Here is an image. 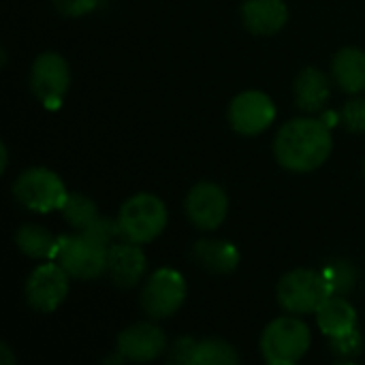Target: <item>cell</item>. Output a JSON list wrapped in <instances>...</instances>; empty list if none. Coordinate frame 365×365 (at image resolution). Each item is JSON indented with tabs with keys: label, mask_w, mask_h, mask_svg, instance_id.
I'll return each instance as SVG.
<instances>
[{
	"label": "cell",
	"mask_w": 365,
	"mask_h": 365,
	"mask_svg": "<svg viewBox=\"0 0 365 365\" xmlns=\"http://www.w3.org/2000/svg\"><path fill=\"white\" fill-rule=\"evenodd\" d=\"M68 274L56 263L38 265L26 280V302L32 310L49 314L62 306L68 295Z\"/></svg>",
	"instance_id": "cell-9"
},
{
	"label": "cell",
	"mask_w": 365,
	"mask_h": 365,
	"mask_svg": "<svg viewBox=\"0 0 365 365\" xmlns=\"http://www.w3.org/2000/svg\"><path fill=\"white\" fill-rule=\"evenodd\" d=\"M13 197L19 205L26 210L47 214L51 210H60L68 197L62 180L45 169V167H32L26 169L13 184Z\"/></svg>",
	"instance_id": "cell-5"
},
{
	"label": "cell",
	"mask_w": 365,
	"mask_h": 365,
	"mask_svg": "<svg viewBox=\"0 0 365 365\" xmlns=\"http://www.w3.org/2000/svg\"><path fill=\"white\" fill-rule=\"evenodd\" d=\"M167 351V336L160 327L152 323H135L126 327L115 342V353H120L126 361H154Z\"/></svg>",
	"instance_id": "cell-12"
},
{
	"label": "cell",
	"mask_w": 365,
	"mask_h": 365,
	"mask_svg": "<svg viewBox=\"0 0 365 365\" xmlns=\"http://www.w3.org/2000/svg\"><path fill=\"white\" fill-rule=\"evenodd\" d=\"M364 175H365V163H364Z\"/></svg>",
	"instance_id": "cell-30"
},
{
	"label": "cell",
	"mask_w": 365,
	"mask_h": 365,
	"mask_svg": "<svg viewBox=\"0 0 365 365\" xmlns=\"http://www.w3.org/2000/svg\"><path fill=\"white\" fill-rule=\"evenodd\" d=\"M15 361H17V359L11 355V349H9V344H6V342H2V344H0V364L13 365Z\"/></svg>",
	"instance_id": "cell-28"
},
{
	"label": "cell",
	"mask_w": 365,
	"mask_h": 365,
	"mask_svg": "<svg viewBox=\"0 0 365 365\" xmlns=\"http://www.w3.org/2000/svg\"><path fill=\"white\" fill-rule=\"evenodd\" d=\"M295 101H297V107L308 113L321 111L325 103L329 101L327 77L314 66L304 68L295 79Z\"/></svg>",
	"instance_id": "cell-17"
},
{
	"label": "cell",
	"mask_w": 365,
	"mask_h": 365,
	"mask_svg": "<svg viewBox=\"0 0 365 365\" xmlns=\"http://www.w3.org/2000/svg\"><path fill=\"white\" fill-rule=\"evenodd\" d=\"M184 299H186L184 276L169 267L154 272L141 291V308L152 319L173 317L184 306Z\"/></svg>",
	"instance_id": "cell-7"
},
{
	"label": "cell",
	"mask_w": 365,
	"mask_h": 365,
	"mask_svg": "<svg viewBox=\"0 0 365 365\" xmlns=\"http://www.w3.org/2000/svg\"><path fill=\"white\" fill-rule=\"evenodd\" d=\"M64 220L73 227V229H79L83 231L86 227H90L96 218H98V210H96V203L86 197V195H79V192H71L64 201V205L60 207Z\"/></svg>",
	"instance_id": "cell-21"
},
{
	"label": "cell",
	"mask_w": 365,
	"mask_h": 365,
	"mask_svg": "<svg viewBox=\"0 0 365 365\" xmlns=\"http://www.w3.org/2000/svg\"><path fill=\"white\" fill-rule=\"evenodd\" d=\"M148 269V259L135 242H113L107 248V274L120 289H133L141 282Z\"/></svg>",
	"instance_id": "cell-13"
},
{
	"label": "cell",
	"mask_w": 365,
	"mask_h": 365,
	"mask_svg": "<svg viewBox=\"0 0 365 365\" xmlns=\"http://www.w3.org/2000/svg\"><path fill=\"white\" fill-rule=\"evenodd\" d=\"M81 233H83L88 240H92V242H96V244L109 248V246L113 244L115 235H120V225L113 222V220H109V218H96V220H94L90 227H86Z\"/></svg>",
	"instance_id": "cell-22"
},
{
	"label": "cell",
	"mask_w": 365,
	"mask_h": 365,
	"mask_svg": "<svg viewBox=\"0 0 365 365\" xmlns=\"http://www.w3.org/2000/svg\"><path fill=\"white\" fill-rule=\"evenodd\" d=\"M56 261L66 269L71 278L96 280L107 272V248L88 240L83 233L60 237Z\"/></svg>",
	"instance_id": "cell-6"
},
{
	"label": "cell",
	"mask_w": 365,
	"mask_h": 365,
	"mask_svg": "<svg viewBox=\"0 0 365 365\" xmlns=\"http://www.w3.org/2000/svg\"><path fill=\"white\" fill-rule=\"evenodd\" d=\"M240 364V355L235 353V349L225 342V340H216V338H207L195 344L192 355L188 365H235Z\"/></svg>",
	"instance_id": "cell-20"
},
{
	"label": "cell",
	"mask_w": 365,
	"mask_h": 365,
	"mask_svg": "<svg viewBox=\"0 0 365 365\" xmlns=\"http://www.w3.org/2000/svg\"><path fill=\"white\" fill-rule=\"evenodd\" d=\"M68 83H71V71L60 53L45 51L34 60L30 71V88L47 109L56 111L62 105Z\"/></svg>",
	"instance_id": "cell-8"
},
{
	"label": "cell",
	"mask_w": 365,
	"mask_h": 365,
	"mask_svg": "<svg viewBox=\"0 0 365 365\" xmlns=\"http://www.w3.org/2000/svg\"><path fill=\"white\" fill-rule=\"evenodd\" d=\"M331 150L334 137L329 126L314 118L289 120L274 141L276 160L293 173H308L323 167Z\"/></svg>",
	"instance_id": "cell-1"
},
{
	"label": "cell",
	"mask_w": 365,
	"mask_h": 365,
	"mask_svg": "<svg viewBox=\"0 0 365 365\" xmlns=\"http://www.w3.org/2000/svg\"><path fill=\"white\" fill-rule=\"evenodd\" d=\"M229 212L227 192L214 182H199L186 197V216L201 231L218 229Z\"/></svg>",
	"instance_id": "cell-11"
},
{
	"label": "cell",
	"mask_w": 365,
	"mask_h": 365,
	"mask_svg": "<svg viewBox=\"0 0 365 365\" xmlns=\"http://www.w3.org/2000/svg\"><path fill=\"white\" fill-rule=\"evenodd\" d=\"M329 340H331V351L340 357H355L361 353V346H364L361 334L357 329L336 336V338H329Z\"/></svg>",
	"instance_id": "cell-25"
},
{
	"label": "cell",
	"mask_w": 365,
	"mask_h": 365,
	"mask_svg": "<svg viewBox=\"0 0 365 365\" xmlns=\"http://www.w3.org/2000/svg\"><path fill=\"white\" fill-rule=\"evenodd\" d=\"M195 344H197V342H195L192 338H180V340L171 346L169 361H173V364H188V361H190V355H192Z\"/></svg>",
	"instance_id": "cell-27"
},
{
	"label": "cell",
	"mask_w": 365,
	"mask_h": 365,
	"mask_svg": "<svg viewBox=\"0 0 365 365\" xmlns=\"http://www.w3.org/2000/svg\"><path fill=\"white\" fill-rule=\"evenodd\" d=\"M323 276H325V280L329 282L334 295L346 293V291H351V287L355 284V272H353V267L346 265V263L329 265V267L323 272Z\"/></svg>",
	"instance_id": "cell-23"
},
{
	"label": "cell",
	"mask_w": 365,
	"mask_h": 365,
	"mask_svg": "<svg viewBox=\"0 0 365 365\" xmlns=\"http://www.w3.org/2000/svg\"><path fill=\"white\" fill-rule=\"evenodd\" d=\"M317 323L321 327V331L329 338L349 334L353 329H357V312L355 308L338 295H331L317 312Z\"/></svg>",
	"instance_id": "cell-18"
},
{
	"label": "cell",
	"mask_w": 365,
	"mask_h": 365,
	"mask_svg": "<svg viewBox=\"0 0 365 365\" xmlns=\"http://www.w3.org/2000/svg\"><path fill=\"white\" fill-rule=\"evenodd\" d=\"M312 344L310 327L295 317L274 319L261 336V353L269 365L297 364Z\"/></svg>",
	"instance_id": "cell-2"
},
{
	"label": "cell",
	"mask_w": 365,
	"mask_h": 365,
	"mask_svg": "<svg viewBox=\"0 0 365 365\" xmlns=\"http://www.w3.org/2000/svg\"><path fill=\"white\" fill-rule=\"evenodd\" d=\"M118 225L120 235L128 242H154L167 227V207L156 195L137 192L122 203Z\"/></svg>",
	"instance_id": "cell-3"
},
{
	"label": "cell",
	"mask_w": 365,
	"mask_h": 365,
	"mask_svg": "<svg viewBox=\"0 0 365 365\" xmlns=\"http://www.w3.org/2000/svg\"><path fill=\"white\" fill-rule=\"evenodd\" d=\"M340 118L351 133H365V98H351Z\"/></svg>",
	"instance_id": "cell-24"
},
{
	"label": "cell",
	"mask_w": 365,
	"mask_h": 365,
	"mask_svg": "<svg viewBox=\"0 0 365 365\" xmlns=\"http://www.w3.org/2000/svg\"><path fill=\"white\" fill-rule=\"evenodd\" d=\"M276 295L278 304L291 314H317L334 293L323 274L312 269H293L282 276Z\"/></svg>",
	"instance_id": "cell-4"
},
{
	"label": "cell",
	"mask_w": 365,
	"mask_h": 365,
	"mask_svg": "<svg viewBox=\"0 0 365 365\" xmlns=\"http://www.w3.org/2000/svg\"><path fill=\"white\" fill-rule=\"evenodd\" d=\"M51 2L66 17H81L86 13H92L98 4V0H51Z\"/></svg>",
	"instance_id": "cell-26"
},
{
	"label": "cell",
	"mask_w": 365,
	"mask_h": 365,
	"mask_svg": "<svg viewBox=\"0 0 365 365\" xmlns=\"http://www.w3.org/2000/svg\"><path fill=\"white\" fill-rule=\"evenodd\" d=\"M242 19L252 34L269 36L287 26L289 6L284 0H246L242 6Z\"/></svg>",
	"instance_id": "cell-14"
},
{
	"label": "cell",
	"mask_w": 365,
	"mask_h": 365,
	"mask_svg": "<svg viewBox=\"0 0 365 365\" xmlns=\"http://www.w3.org/2000/svg\"><path fill=\"white\" fill-rule=\"evenodd\" d=\"M331 73L336 83L351 94L365 90V51L359 47H344L336 53Z\"/></svg>",
	"instance_id": "cell-16"
},
{
	"label": "cell",
	"mask_w": 365,
	"mask_h": 365,
	"mask_svg": "<svg viewBox=\"0 0 365 365\" xmlns=\"http://www.w3.org/2000/svg\"><path fill=\"white\" fill-rule=\"evenodd\" d=\"M195 261L212 274H231L240 265V250L227 240H201L192 248Z\"/></svg>",
	"instance_id": "cell-15"
},
{
	"label": "cell",
	"mask_w": 365,
	"mask_h": 365,
	"mask_svg": "<svg viewBox=\"0 0 365 365\" xmlns=\"http://www.w3.org/2000/svg\"><path fill=\"white\" fill-rule=\"evenodd\" d=\"M276 120L274 101L261 90H246L229 105V122L235 133L255 137L265 133Z\"/></svg>",
	"instance_id": "cell-10"
},
{
	"label": "cell",
	"mask_w": 365,
	"mask_h": 365,
	"mask_svg": "<svg viewBox=\"0 0 365 365\" xmlns=\"http://www.w3.org/2000/svg\"><path fill=\"white\" fill-rule=\"evenodd\" d=\"M15 244L30 259L56 261L58 246H60V237H53L41 225H24L15 233Z\"/></svg>",
	"instance_id": "cell-19"
},
{
	"label": "cell",
	"mask_w": 365,
	"mask_h": 365,
	"mask_svg": "<svg viewBox=\"0 0 365 365\" xmlns=\"http://www.w3.org/2000/svg\"><path fill=\"white\" fill-rule=\"evenodd\" d=\"M0 154H2L0 171H6V165H9V150H6V143H0Z\"/></svg>",
	"instance_id": "cell-29"
}]
</instances>
